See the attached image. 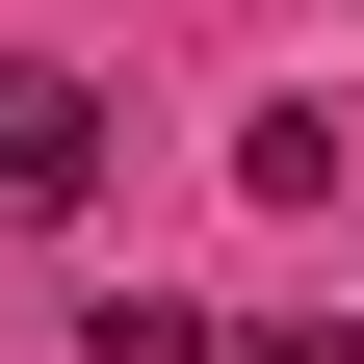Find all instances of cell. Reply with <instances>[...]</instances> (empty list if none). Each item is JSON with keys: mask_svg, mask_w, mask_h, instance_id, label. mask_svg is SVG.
<instances>
[{"mask_svg": "<svg viewBox=\"0 0 364 364\" xmlns=\"http://www.w3.org/2000/svg\"><path fill=\"white\" fill-rule=\"evenodd\" d=\"M78 208H105V78L0 53V235H78Z\"/></svg>", "mask_w": 364, "mask_h": 364, "instance_id": "obj_1", "label": "cell"}, {"mask_svg": "<svg viewBox=\"0 0 364 364\" xmlns=\"http://www.w3.org/2000/svg\"><path fill=\"white\" fill-rule=\"evenodd\" d=\"M338 156H364L338 105H260V130H235V182H260V208H338Z\"/></svg>", "mask_w": 364, "mask_h": 364, "instance_id": "obj_2", "label": "cell"}, {"mask_svg": "<svg viewBox=\"0 0 364 364\" xmlns=\"http://www.w3.org/2000/svg\"><path fill=\"white\" fill-rule=\"evenodd\" d=\"M260 338V312H156V287H130V312H78V364H235Z\"/></svg>", "mask_w": 364, "mask_h": 364, "instance_id": "obj_3", "label": "cell"}, {"mask_svg": "<svg viewBox=\"0 0 364 364\" xmlns=\"http://www.w3.org/2000/svg\"><path fill=\"white\" fill-rule=\"evenodd\" d=\"M235 364H260V338H235Z\"/></svg>", "mask_w": 364, "mask_h": 364, "instance_id": "obj_4", "label": "cell"}]
</instances>
